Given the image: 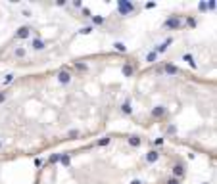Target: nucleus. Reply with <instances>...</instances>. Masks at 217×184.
<instances>
[]
</instances>
